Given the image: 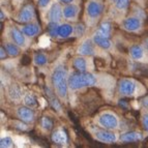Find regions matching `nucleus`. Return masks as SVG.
<instances>
[{
    "label": "nucleus",
    "mask_w": 148,
    "mask_h": 148,
    "mask_svg": "<svg viewBox=\"0 0 148 148\" xmlns=\"http://www.w3.org/2000/svg\"><path fill=\"white\" fill-rule=\"evenodd\" d=\"M51 82L57 96L61 99H66L69 88V76L63 65H57L56 67H54L51 75Z\"/></svg>",
    "instance_id": "nucleus-1"
},
{
    "label": "nucleus",
    "mask_w": 148,
    "mask_h": 148,
    "mask_svg": "<svg viewBox=\"0 0 148 148\" xmlns=\"http://www.w3.org/2000/svg\"><path fill=\"white\" fill-rule=\"evenodd\" d=\"M96 76L89 72H75L69 76V87L71 90L91 87L96 84Z\"/></svg>",
    "instance_id": "nucleus-2"
},
{
    "label": "nucleus",
    "mask_w": 148,
    "mask_h": 148,
    "mask_svg": "<svg viewBox=\"0 0 148 148\" xmlns=\"http://www.w3.org/2000/svg\"><path fill=\"white\" fill-rule=\"evenodd\" d=\"M143 89L142 85L134 79H121L118 83L119 93L123 96H135L141 94V90Z\"/></svg>",
    "instance_id": "nucleus-3"
},
{
    "label": "nucleus",
    "mask_w": 148,
    "mask_h": 148,
    "mask_svg": "<svg viewBox=\"0 0 148 148\" xmlns=\"http://www.w3.org/2000/svg\"><path fill=\"white\" fill-rule=\"evenodd\" d=\"M97 123L99 126L106 130H116L119 126V118L116 114L113 112L106 111L97 117Z\"/></svg>",
    "instance_id": "nucleus-4"
},
{
    "label": "nucleus",
    "mask_w": 148,
    "mask_h": 148,
    "mask_svg": "<svg viewBox=\"0 0 148 148\" xmlns=\"http://www.w3.org/2000/svg\"><path fill=\"white\" fill-rule=\"evenodd\" d=\"M85 12H86L87 20L91 22L97 21L104 12V4L97 0H90L86 4Z\"/></svg>",
    "instance_id": "nucleus-5"
},
{
    "label": "nucleus",
    "mask_w": 148,
    "mask_h": 148,
    "mask_svg": "<svg viewBox=\"0 0 148 148\" xmlns=\"http://www.w3.org/2000/svg\"><path fill=\"white\" fill-rule=\"evenodd\" d=\"M35 17H36V15H35V10L33 8V5L27 3L21 8V10L17 14L16 19L18 22L22 23V24H27V23L33 22Z\"/></svg>",
    "instance_id": "nucleus-6"
},
{
    "label": "nucleus",
    "mask_w": 148,
    "mask_h": 148,
    "mask_svg": "<svg viewBox=\"0 0 148 148\" xmlns=\"http://www.w3.org/2000/svg\"><path fill=\"white\" fill-rule=\"evenodd\" d=\"M10 37L12 42L17 44L22 49H26L28 47V37L23 33L22 30L16 26H12L10 28Z\"/></svg>",
    "instance_id": "nucleus-7"
},
{
    "label": "nucleus",
    "mask_w": 148,
    "mask_h": 148,
    "mask_svg": "<svg viewBox=\"0 0 148 148\" xmlns=\"http://www.w3.org/2000/svg\"><path fill=\"white\" fill-rule=\"evenodd\" d=\"M94 138L97 141L101 142V143H107V144H112L117 142L118 140V136L117 134L114 133L112 130H99L94 133Z\"/></svg>",
    "instance_id": "nucleus-8"
},
{
    "label": "nucleus",
    "mask_w": 148,
    "mask_h": 148,
    "mask_svg": "<svg viewBox=\"0 0 148 148\" xmlns=\"http://www.w3.org/2000/svg\"><path fill=\"white\" fill-rule=\"evenodd\" d=\"M121 26L125 31L127 32H139L142 29V26H143V23L142 20L139 19L136 16H131V17L125 18L122 23H121Z\"/></svg>",
    "instance_id": "nucleus-9"
},
{
    "label": "nucleus",
    "mask_w": 148,
    "mask_h": 148,
    "mask_svg": "<svg viewBox=\"0 0 148 148\" xmlns=\"http://www.w3.org/2000/svg\"><path fill=\"white\" fill-rule=\"evenodd\" d=\"M63 19V8L60 2H54L50 5L48 10V20L49 22L60 23Z\"/></svg>",
    "instance_id": "nucleus-10"
},
{
    "label": "nucleus",
    "mask_w": 148,
    "mask_h": 148,
    "mask_svg": "<svg viewBox=\"0 0 148 148\" xmlns=\"http://www.w3.org/2000/svg\"><path fill=\"white\" fill-rule=\"evenodd\" d=\"M17 117L25 123H32L35 120V113L31 107L22 106L17 109Z\"/></svg>",
    "instance_id": "nucleus-11"
},
{
    "label": "nucleus",
    "mask_w": 148,
    "mask_h": 148,
    "mask_svg": "<svg viewBox=\"0 0 148 148\" xmlns=\"http://www.w3.org/2000/svg\"><path fill=\"white\" fill-rule=\"evenodd\" d=\"M79 5L75 4V3H69V4H65L63 6V18L66 21H69V22L77 21V19L79 18Z\"/></svg>",
    "instance_id": "nucleus-12"
},
{
    "label": "nucleus",
    "mask_w": 148,
    "mask_h": 148,
    "mask_svg": "<svg viewBox=\"0 0 148 148\" xmlns=\"http://www.w3.org/2000/svg\"><path fill=\"white\" fill-rule=\"evenodd\" d=\"M75 33V27L69 23H59L57 26L56 35L60 38H66Z\"/></svg>",
    "instance_id": "nucleus-13"
},
{
    "label": "nucleus",
    "mask_w": 148,
    "mask_h": 148,
    "mask_svg": "<svg viewBox=\"0 0 148 148\" xmlns=\"http://www.w3.org/2000/svg\"><path fill=\"white\" fill-rule=\"evenodd\" d=\"M92 40L95 44V46H97L103 50H109L112 47V42L110 40V37L105 36V35L99 33L97 31L92 36Z\"/></svg>",
    "instance_id": "nucleus-14"
},
{
    "label": "nucleus",
    "mask_w": 148,
    "mask_h": 148,
    "mask_svg": "<svg viewBox=\"0 0 148 148\" xmlns=\"http://www.w3.org/2000/svg\"><path fill=\"white\" fill-rule=\"evenodd\" d=\"M27 37H34L38 35L42 31L40 25L37 22H30L27 24H24V26L21 29Z\"/></svg>",
    "instance_id": "nucleus-15"
},
{
    "label": "nucleus",
    "mask_w": 148,
    "mask_h": 148,
    "mask_svg": "<svg viewBox=\"0 0 148 148\" xmlns=\"http://www.w3.org/2000/svg\"><path fill=\"white\" fill-rule=\"evenodd\" d=\"M94 42L92 40H85L78 48V54L81 56H91L95 53Z\"/></svg>",
    "instance_id": "nucleus-16"
},
{
    "label": "nucleus",
    "mask_w": 148,
    "mask_h": 148,
    "mask_svg": "<svg viewBox=\"0 0 148 148\" xmlns=\"http://www.w3.org/2000/svg\"><path fill=\"white\" fill-rule=\"evenodd\" d=\"M51 139L56 145L59 146H65L69 142V137H67L65 131L62 128H58V130L53 132Z\"/></svg>",
    "instance_id": "nucleus-17"
},
{
    "label": "nucleus",
    "mask_w": 148,
    "mask_h": 148,
    "mask_svg": "<svg viewBox=\"0 0 148 148\" xmlns=\"http://www.w3.org/2000/svg\"><path fill=\"white\" fill-rule=\"evenodd\" d=\"M119 140L123 143H133V142H139V141L143 140V135L139 132L131 131L123 133L120 136Z\"/></svg>",
    "instance_id": "nucleus-18"
},
{
    "label": "nucleus",
    "mask_w": 148,
    "mask_h": 148,
    "mask_svg": "<svg viewBox=\"0 0 148 148\" xmlns=\"http://www.w3.org/2000/svg\"><path fill=\"white\" fill-rule=\"evenodd\" d=\"M146 50L141 45H133L130 48V55L134 60H142L145 57Z\"/></svg>",
    "instance_id": "nucleus-19"
},
{
    "label": "nucleus",
    "mask_w": 148,
    "mask_h": 148,
    "mask_svg": "<svg viewBox=\"0 0 148 148\" xmlns=\"http://www.w3.org/2000/svg\"><path fill=\"white\" fill-rule=\"evenodd\" d=\"M73 66L78 72H87L88 69V62L85 56H78L73 60Z\"/></svg>",
    "instance_id": "nucleus-20"
},
{
    "label": "nucleus",
    "mask_w": 148,
    "mask_h": 148,
    "mask_svg": "<svg viewBox=\"0 0 148 148\" xmlns=\"http://www.w3.org/2000/svg\"><path fill=\"white\" fill-rule=\"evenodd\" d=\"M4 48L10 57H17L21 53V48L14 42H6L4 44Z\"/></svg>",
    "instance_id": "nucleus-21"
},
{
    "label": "nucleus",
    "mask_w": 148,
    "mask_h": 148,
    "mask_svg": "<svg viewBox=\"0 0 148 148\" xmlns=\"http://www.w3.org/2000/svg\"><path fill=\"white\" fill-rule=\"evenodd\" d=\"M8 94L12 101H20V99H22V91H21V88L16 84L10 85L8 90Z\"/></svg>",
    "instance_id": "nucleus-22"
},
{
    "label": "nucleus",
    "mask_w": 148,
    "mask_h": 148,
    "mask_svg": "<svg viewBox=\"0 0 148 148\" xmlns=\"http://www.w3.org/2000/svg\"><path fill=\"white\" fill-rule=\"evenodd\" d=\"M97 32L101 33V34L105 35L107 37H110L112 32V25L110 22L108 21H105V22H101L99 26V29H97Z\"/></svg>",
    "instance_id": "nucleus-23"
},
{
    "label": "nucleus",
    "mask_w": 148,
    "mask_h": 148,
    "mask_svg": "<svg viewBox=\"0 0 148 148\" xmlns=\"http://www.w3.org/2000/svg\"><path fill=\"white\" fill-rule=\"evenodd\" d=\"M48 58L44 53H35L33 55V63L36 66H42L45 64H47Z\"/></svg>",
    "instance_id": "nucleus-24"
},
{
    "label": "nucleus",
    "mask_w": 148,
    "mask_h": 148,
    "mask_svg": "<svg viewBox=\"0 0 148 148\" xmlns=\"http://www.w3.org/2000/svg\"><path fill=\"white\" fill-rule=\"evenodd\" d=\"M23 103H24L25 106L31 107V108H34L37 106V99L33 94L27 93L23 96Z\"/></svg>",
    "instance_id": "nucleus-25"
},
{
    "label": "nucleus",
    "mask_w": 148,
    "mask_h": 148,
    "mask_svg": "<svg viewBox=\"0 0 148 148\" xmlns=\"http://www.w3.org/2000/svg\"><path fill=\"white\" fill-rule=\"evenodd\" d=\"M114 6L120 12H125L130 6V0H113Z\"/></svg>",
    "instance_id": "nucleus-26"
},
{
    "label": "nucleus",
    "mask_w": 148,
    "mask_h": 148,
    "mask_svg": "<svg viewBox=\"0 0 148 148\" xmlns=\"http://www.w3.org/2000/svg\"><path fill=\"white\" fill-rule=\"evenodd\" d=\"M40 126L44 131L49 132L53 128V121L49 117H42L40 119Z\"/></svg>",
    "instance_id": "nucleus-27"
},
{
    "label": "nucleus",
    "mask_w": 148,
    "mask_h": 148,
    "mask_svg": "<svg viewBox=\"0 0 148 148\" xmlns=\"http://www.w3.org/2000/svg\"><path fill=\"white\" fill-rule=\"evenodd\" d=\"M0 146L1 148H10L14 146V140H12V137L5 136L2 137L1 140H0Z\"/></svg>",
    "instance_id": "nucleus-28"
},
{
    "label": "nucleus",
    "mask_w": 148,
    "mask_h": 148,
    "mask_svg": "<svg viewBox=\"0 0 148 148\" xmlns=\"http://www.w3.org/2000/svg\"><path fill=\"white\" fill-rule=\"evenodd\" d=\"M85 30H86L85 25L82 24V23H78V24L75 26V34H76L77 36H82V35L85 33Z\"/></svg>",
    "instance_id": "nucleus-29"
},
{
    "label": "nucleus",
    "mask_w": 148,
    "mask_h": 148,
    "mask_svg": "<svg viewBox=\"0 0 148 148\" xmlns=\"http://www.w3.org/2000/svg\"><path fill=\"white\" fill-rule=\"evenodd\" d=\"M133 10H134V16L138 17L139 19H141L142 21H143L144 19H146V14L142 8H137L136 6H135V8H133Z\"/></svg>",
    "instance_id": "nucleus-30"
},
{
    "label": "nucleus",
    "mask_w": 148,
    "mask_h": 148,
    "mask_svg": "<svg viewBox=\"0 0 148 148\" xmlns=\"http://www.w3.org/2000/svg\"><path fill=\"white\" fill-rule=\"evenodd\" d=\"M51 1H52V0H37L38 8H40V10H46V8H50Z\"/></svg>",
    "instance_id": "nucleus-31"
},
{
    "label": "nucleus",
    "mask_w": 148,
    "mask_h": 148,
    "mask_svg": "<svg viewBox=\"0 0 148 148\" xmlns=\"http://www.w3.org/2000/svg\"><path fill=\"white\" fill-rule=\"evenodd\" d=\"M50 101H51V104H52L53 108H54L55 110H57V111H61V106H60V104L58 103V101L55 99L54 96L51 95V99H50Z\"/></svg>",
    "instance_id": "nucleus-32"
},
{
    "label": "nucleus",
    "mask_w": 148,
    "mask_h": 148,
    "mask_svg": "<svg viewBox=\"0 0 148 148\" xmlns=\"http://www.w3.org/2000/svg\"><path fill=\"white\" fill-rule=\"evenodd\" d=\"M142 125H143L144 130L148 132V112H146L142 117Z\"/></svg>",
    "instance_id": "nucleus-33"
},
{
    "label": "nucleus",
    "mask_w": 148,
    "mask_h": 148,
    "mask_svg": "<svg viewBox=\"0 0 148 148\" xmlns=\"http://www.w3.org/2000/svg\"><path fill=\"white\" fill-rule=\"evenodd\" d=\"M6 55H8V52H6L4 46H1V48H0V58L3 60L6 57Z\"/></svg>",
    "instance_id": "nucleus-34"
},
{
    "label": "nucleus",
    "mask_w": 148,
    "mask_h": 148,
    "mask_svg": "<svg viewBox=\"0 0 148 148\" xmlns=\"http://www.w3.org/2000/svg\"><path fill=\"white\" fill-rule=\"evenodd\" d=\"M119 106L122 107V108L126 109L127 108V101H124V99H121V101H119Z\"/></svg>",
    "instance_id": "nucleus-35"
},
{
    "label": "nucleus",
    "mask_w": 148,
    "mask_h": 148,
    "mask_svg": "<svg viewBox=\"0 0 148 148\" xmlns=\"http://www.w3.org/2000/svg\"><path fill=\"white\" fill-rule=\"evenodd\" d=\"M75 0H58V2H60L61 4H69V3H74Z\"/></svg>",
    "instance_id": "nucleus-36"
},
{
    "label": "nucleus",
    "mask_w": 148,
    "mask_h": 148,
    "mask_svg": "<svg viewBox=\"0 0 148 148\" xmlns=\"http://www.w3.org/2000/svg\"><path fill=\"white\" fill-rule=\"evenodd\" d=\"M142 105H143L146 109H148V96H146V97H144V99H142Z\"/></svg>",
    "instance_id": "nucleus-37"
},
{
    "label": "nucleus",
    "mask_w": 148,
    "mask_h": 148,
    "mask_svg": "<svg viewBox=\"0 0 148 148\" xmlns=\"http://www.w3.org/2000/svg\"><path fill=\"white\" fill-rule=\"evenodd\" d=\"M12 1L15 5H20V4H22L23 2H25L26 0H12Z\"/></svg>",
    "instance_id": "nucleus-38"
},
{
    "label": "nucleus",
    "mask_w": 148,
    "mask_h": 148,
    "mask_svg": "<svg viewBox=\"0 0 148 148\" xmlns=\"http://www.w3.org/2000/svg\"><path fill=\"white\" fill-rule=\"evenodd\" d=\"M143 47L145 48L146 51H148V37H146L145 40H143Z\"/></svg>",
    "instance_id": "nucleus-39"
},
{
    "label": "nucleus",
    "mask_w": 148,
    "mask_h": 148,
    "mask_svg": "<svg viewBox=\"0 0 148 148\" xmlns=\"http://www.w3.org/2000/svg\"><path fill=\"white\" fill-rule=\"evenodd\" d=\"M0 19H1V21H4V19H5L4 12H3V10H1V16H0Z\"/></svg>",
    "instance_id": "nucleus-40"
},
{
    "label": "nucleus",
    "mask_w": 148,
    "mask_h": 148,
    "mask_svg": "<svg viewBox=\"0 0 148 148\" xmlns=\"http://www.w3.org/2000/svg\"><path fill=\"white\" fill-rule=\"evenodd\" d=\"M137 1H138V0H137Z\"/></svg>",
    "instance_id": "nucleus-41"
}]
</instances>
